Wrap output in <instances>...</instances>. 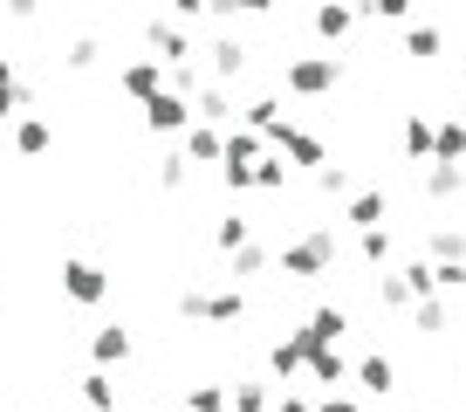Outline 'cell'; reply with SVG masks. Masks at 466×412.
<instances>
[{
    "mask_svg": "<svg viewBox=\"0 0 466 412\" xmlns=\"http://www.w3.org/2000/svg\"><path fill=\"white\" fill-rule=\"evenodd\" d=\"M219 138H227V131H219V124H199V118H192L186 131L172 138V145L186 151V165H219Z\"/></svg>",
    "mask_w": 466,
    "mask_h": 412,
    "instance_id": "5bb4252c",
    "label": "cell"
},
{
    "mask_svg": "<svg viewBox=\"0 0 466 412\" xmlns=\"http://www.w3.org/2000/svg\"><path fill=\"white\" fill-rule=\"evenodd\" d=\"M302 378H309V385H322V392H343V385H350V357H343V344H316V351H302Z\"/></svg>",
    "mask_w": 466,
    "mask_h": 412,
    "instance_id": "52a82bcc",
    "label": "cell"
},
{
    "mask_svg": "<svg viewBox=\"0 0 466 412\" xmlns=\"http://www.w3.org/2000/svg\"><path fill=\"white\" fill-rule=\"evenodd\" d=\"M295 337H302V351H316V344H343L350 337V309H336V303L309 309V324L295 330Z\"/></svg>",
    "mask_w": 466,
    "mask_h": 412,
    "instance_id": "9c48e42d",
    "label": "cell"
},
{
    "mask_svg": "<svg viewBox=\"0 0 466 412\" xmlns=\"http://www.w3.org/2000/svg\"><path fill=\"white\" fill-rule=\"evenodd\" d=\"M268 151L261 131H248V124H227V138H219V165H254Z\"/></svg>",
    "mask_w": 466,
    "mask_h": 412,
    "instance_id": "e0dca14e",
    "label": "cell"
},
{
    "mask_svg": "<svg viewBox=\"0 0 466 412\" xmlns=\"http://www.w3.org/2000/svg\"><path fill=\"white\" fill-rule=\"evenodd\" d=\"M268 268H275V248H268V241H248V248H233V254H227V282H233V289L261 282Z\"/></svg>",
    "mask_w": 466,
    "mask_h": 412,
    "instance_id": "8fae6325",
    "label": "cell"
},
{
    "mask_svg": "<svg viewBox=\"0 0 466 412\" xmlns=\"http://www.w3.org/2000/svg\"><path fill=\"white\" fill-rule=\"evenodd\" d=\"M384 221H391V192L370 186V192H350L343 200V227H357V234H364V227H384Z\"/></svg>",
    "mask_w": 466,
    "mask_h": 412,
    "instance_id": "4fadbf2b",
    "label": "cell"
},
{
    "mask_svg": "<svg viewBox=\"0 0 466 412\" xmlns=\"http://www.w3.org/2000/svg\"><path fill=\"white\" fill-rule=\"evenodd\" d=\"M357 21H411V0H350Z\"/></svg>",
    "mask_w": 466,
    "mask_h": 412,
    "instance_id": "e575fe53",
    "label": "cell"
},
{
    "mask_svg": "<svg viewBox=\"0 0 466 412\" xmlns=\"http://www.w3.org/2000/svg\"><path fill=\"white\" fill-rule=\"evenodd\" d=\"M186 124H192V103L178 97V89H151V97H145V131H151V138H165V145H172Z\"/></svg>",
    "mask_w": 466,
    "mask_h": 412,
    "instance_id": "5b68a950",
    "label": "cell"
},
{
    "mask_svg": "<svg viewBox=\"0 0 466 412\" xmlns=\"http://www.w3.org/2000/svg\"><path fill=\"white\" fill-rule=\"evenodd\" d=\"M145 48L158 62H192V35H186V21H172V15L145 21Z\"/></svg>",
    "mask_w": 466,
    "mask_h": 412,
    "instance_id": "ba28073f",
    "label": "cell"
},
{
    "mask_svg": "<svg viewBox=\"0 0 466 412\" xmlns=\"http://www.w3.org/2000/svg\"><path fill=\"white\" fill-rule=\"evenodd\" d=\"M206 15V0H172V21H199Z\"/></svg>",
    "mask_w": 466,
    "mask_h": 412,
    "instance_id": "7dc6e473",
    "label": "cell"
},
{
    "mask_svg": "<svg viewBox=\"0 0 466 412\" xmlns=\"http://www.w3.org/2000/svg\"><path fill=\"white\" fill-rule=\"evenodd\" d=\"M398 48H405L411 62H432L439 48H446V28H425V21H419V28H405V42H398Z\"/></svg>",
    "mask_w": 466,
    "mask_h": 412,
    "instance_id": "1f68e13d",
    "label": "cell"
},
{
    "mask_svg": "<svg viewBox=\"0 0 466 412\" xmlns=\"http://www.w3.org/2000/svg\"><path fill=\"white\" fill-rule=\"evenodd\" d=\"M398 275H405V289H411V295H439V268L425 262V254H419V262H405Z\"/></svg>",
    "mask_w": 466,
    "mask_h": 412,
    "instance_id": "d590c367",
    "label": "cell"
},
{
    "mask_svg": "<svg viewBox=\"0 0 466 412\" xmlns=\"http://www.w3.org/2000/svg\"><path fill=\"white\" fill-rule=\"evenodd\" d=\"M350 378L364 385V392H370V398H391V392H398V365H391V357H384V351H370V357H357V365H350Z\"/></svg>",
    "mask_w": 466,
    "mask_h": 412,
    "instance_id": "9a60e30c",
    "label": "cell"
},
{
    "mask_svg": "<svg viewBox=\"0 0 466 412\" xmlns=\"http://www.w3.org/2000/svg\"><path fill=\"white\" fill-rule=\"evenodd\" d=\"M398 151H405L411 165H425V159H432V118H425V110H411V118L398 124Z\"/></svg>",
    "mask_w": 466,
    "mask_h": 412,
    "instance_id": "ffe728a7",
    "label": "cell"
},
{
    "mask_svg": "<svg viewBox=\"0 0 466 412\" xmlns=\"http://www.w3.org/2000/svg\"><path fill=\"white\" fill-rule=\"evenodd\" d=\"M206 62H213V69H206V76H213V83H233V76L248 69V48L233 42V35H219V42L206 48Z\"/></svg>",
    "mask_w": 466,
    "mask_h": 412,
    "instance_id": "484cf974",
    "label": "cell"
},
{
    "mask_svg": "<svg viewBox=\"0 0 466 412\" xmlns=\"http://www.w3.org/2000/svg\"><path fill=\"white\" fill-rule=\"evenodd\" d=\"M378 303H384V316L411 309V289H405V275H378Z\"/></svg>",
    "mask_w": 466,
    "mask_h": 412,
    "instance_id": "f35d334b",
    "label": "cell"
},
{
    "mask_svg": "<svg viewBox=\"0 0 466 412\" xmlns=\"http://www.w3.org/2000/svg\"><path fill=\"white\" fill-rule=\"evenodd\" d=\"M275 262H281V275H289V282H322V275H336V227H329V221L302 227V234H295Z\"/></svg>",
    "mask_w": 466,
    "mask_h": 412,
    "instance_id": "6da1fadb",
    "label": "cell"
},
{
    "mask_svg": "<svg viewBox=\"0 0 466 412\" xmlns=\"http://www.w3.org/2000/svg\"><path fill=\"white\" fill-rule=\"evenodd\" d=\"M357 254H364V268H384L398 254V241H391V221L384 227H364V234H357Z\"/></svg>",
    "mask_w": 466,
    "mask_h": 412,
    "instance_id": "83f0119b",
    "label": "cell"
},
{
    "mask_svg": "<svg viewBox=\"0 0 466 412\" xmlns=\"http://www.w3.org/2000/svg\"><path fill=\"white\" fill-rule=\"evenodd\" d=\"M110 289H116V282H110V268H103V262H83V254L62 262V295H69L76 309H103V303H110Z\"/></svg>",
    "mask_w": 466,
    "mask_h": 412,
    "instance_id": "277c9868",
    "label": "cell"
},
{
    "mask_svg": "<svg viewBox=\"0 0 466 412\" xmlns=\"http://www.w3.org/2000/svg\"><path fill=\"white\" fill-rule=\"evenodd\" d=\"M350 28H357V7H350V0H316V35L329 48H343Z\"/></svg>",
    "mask_w": 466,
    "mask_h": 412,
    "instance_id": "2e32d148",
    "label": "cell"
},
{
    "mask_svg": "<svg viewBox=\"0 0 466 412\" xmlns=\"http://www.w3.org/2000/svg\"><path fill=\"white\" fill-rule=\"evenodd\" d=\"M172 309H178V324H219V330H227V324L248 316V295L233 289V282H227V289H199V282H192V289L172 295Z\"/></svg>",
    "mask_w": 466,
    "mask_h": 412,
    "instance_id": "7a4b0ae2",
    "label": "cell"
},
{
    "mask_svg": "<svg viewBox=\"0 0 466 412\" xmlns=\"http://www.w3.org/2000/svg\"><path fill=\"white\" fill-rule=\"evenodd\" d=\"M425 254H432V262H466V227H432V234H425Z\"/></svg>",
    "mask_w": 466,
    "mask_h": 412,
    "instance_id": "4dcf8cb0",
    "label": "cell"
},
{
    "mask_svg": "<svg viewBox=\"0 0 466 412\" xmlns=\"http://www.w3.org/2000/svg\"><path fill=\"white\" fill-rule=\"evenodd\" d=\"M343 76H350V62L336 56V48H322V56H289V62H281V89H289V97H329Z\"/></svg>",
    "mask_w": 466,
    "mask_h": 412,
    "instance_id": "3957f363",
    "label": "cell"
},
{
    "mask_svg": "<svg viewBox=\"0 0 466 412\" xmlns=\"http://www.w3.org/2000/svg\"><path fill=\"white\" fill-rule=\"evenodd\" d=\"M28 103H35V89H28V83L15 76V62L0 56V124H15L21 110H28Z\"/></svg>",
    "mask_w": 466,
    "mask_h": 412,
    "instance_id": "44dd1931",
    "label": "cell"
},
{
    "mask_svg": "<svg viewBox=\"0 0 466 412\" xmlns=\"http://www.w3.org/2000/svg\"><path fill=\"white\" fill-rule=\"evenodd\" d=\"M248 241H254V221H248V213H227V221H213V248H219V254L248 248Z\"/></svg>",
    "mask_w": 466,
    "mask_h": 412,
    "instance_id": "f546056e",
    "label": "cell"
},
{
    "mask_svg": "<svg viewBox=\"0 0 466 412\" xmlns=\"http://www.w3.org/2000/svg\"><path fill=\"white\" fill-rule=\"evenodd\" d=\"M186 412H227V385H186Z\"/></svg>",
    "mask_w": 466,
    "mask_h": 412,
    "instance_id": "74e56055",
    "label": "cell"
},
{
    "mask_svg": "<svg viewBox=\"0 0 466 412\" xmlns=\"http://www.w3.org/2000/svg\"><path fill=\"white\" fill-rule=\"evenodd\" d=\"M219 179H227V192H254V165H219Z\"/></svg>",
    "mask_w": 466,
    "mask_h": 412,
    "instance_id": "ee69618b",
    "label": "cell"
},
{
    "mask_svg": "<svg viewBox=\"0 0 466 412\" xmlns=\"http://www.w3.org/2000/svg\"><path fill=\"white\" fill-rule=\"evenodd\" d=\"M240 124H248V131H261V138H268V131H275V124H281V97H254L248 110H240Z\"/></svg>",
    "mask_w": 466,
    "mask_h": 412,
    "instance_id": "d6a6232c",
    "label": "cell"
},
{
    "mask_svg": "<svg viewBox=\"0 0 466 412\" xmlns=\"http://www.w3.org/2000/svg\"><path fill=\"white\" fill-rule=\"evenodd\" d=\"M275 0H206V15H219V21H233V15H268Z\"/></svg>",
    "mask_w": 466,
    "mask_h": 412,
    "instance_id": "b9f144b4",
    "label": "cell"
},
{
    "mask_svg": "<svg viewBox=\"0 0 466 412\" xmlns=\"http://www.w3.org/2000/svg\"><path fill=\"white\" fill-rule=\"evenodd\" d=\"M7 15H15V21H35V15H42V0H7Z\"/></svg>",
    "mask_w": 466,
    "mask_h": 412,
    "instance_id": "c3c4849f",
    "label": "cell"
},
{
    "mask_svg": "<svg viewBox=\"0 0 466 412\" xmlns=\"http://www.w3.org/2000/svg\"><path fill=\"white\" fill-rule=\"evenodd\" d=\"M425 262H432V254H425ZM439 268V295H460L466 289V262H432Z\"/></svg>",
    "mask_w": 466,
    "mask_h": 412,
    "instance_id": "7bdbcfd3",
    "label": "cell"
},
{
    "mask_svg": "<svg viewBox=\"0 0 466 412\" xmlns=\"http://www.w3.org/2000/svg\"><path fill=\"white\" fill-rule=\"evenodd\" d=\"M432 159L439 165H460L466 159V118H439L432 124Z\"/></svg>",
    "mask_w": 466,
    "mask_h": 412,
    "instance_id": "cb8c5ba5",
    "label": "cell"
},
{
    "mask_svg": "<svg viewBox=\"0 0 466 412\" xmlns=\"http://www.w3.org/2000/svg\"><path fill=\"white\" fill-rule=\"evenodd\" d=\"M89 357H96L103 371H110V365H124V357H131V330H124V324H103L96 337H89Z\"/></svg>",
    "mask_w": 466,
    "mask_h": 412,
    "instance_id": "d4e9b609",
    "label": "cell"
},
{
    "mask_svg": "<svg viewBox=\"0 0 466 412\" xmlns=\"http://www.w3.org/2000/svg\"><path fill=\"white\" fill-rule=\"evenodd\" d=\"M425 192H432V200H460V192H466V165L425 159Z\"/></svg>",
    "mask_w": 466,
    "mask_h": 412,
    "instance_id": "4316f807",
    "label": "cell"
},
{
    "mask_svg": "<svg viewBox=\"0 0 466 412\" xmlns=\"http://www.w3.org/2000/svg\"><path fill=\"white\" fill-rule=\"evenodd\" d=\"M275 406V378H233L227 385V412H268Z\"/></svg>",
    "mask_w": 466,
    "mask_h": 412,
    "instance_id": "d6986e66",
    "label": "cell"
},
{
    "mask_svg": "<svg viewBox=\"0 0 466 412\" xmlns=\"http://www.w3.org/2000/svg\"><path fill=\"white\" fill-rule=\"evenodd\" d=\"M268 378H275V385H295V378H302V337H295V330L268 344Z\"/></svg>",
    "mask_w": 466,
    "mask_h": 412,
    "instance_id": "ac0fdd59",
    "label": "cell"
},
{
    "mask_svg": "<svg viewBox=\"0 0 466 412\" xmlns=\"http://www.w3.org/2000/svg\"><path fill=\"white\" fill-rule=\"evenodd\" d=\"M411 324H419V337H446V330H452L446 295H411Z\"/></svg>",
    "mask_w": 466,
    "mask_h": 412,
    "instance_id": "603a6c76",
    "label": "cell"
},
{
    "mask_svg": "<svg viewBox=\"0 0 466 412\" xmlns=\"http://www.w3.org/2000/svg\"><path fill=\"white\" fill-rule=\"evenodd\" d=\"M76 392H83V406L89 412H116V406H124V392H116V385H110V371H83V378H76Z\"/></svg>",
    "mask_w": 466,
    "mask_h": 412,
    "instance_id": "7402d4cb",
    "label": "cell"
},
{
    "mask_svg": "<svg viewBox=\"0 0 466 412\" xmlns=\"http://www.w3.org/2000/svg\"><path fill=\"white\" fill-rule=\"evenodd\" d=\"M254 192H289V165H281V151H275V159H268V151L254 159Z\"/></svg>",
    "mask_w": 466,
    "mask_h": 412,
    "instance_id": "836d02e7",
    "label": "cell"
},
{
    "mask_svg": "<svg viewBox=\"0 0 466 412\" xmlns=\"http://www.w3.org/2000/svg\"><path fill=\"white\" fill-rule=\"evenodd\" d=\"M48 145H56V131H48L42 118H15V151L21 159H42Z\"/></svg>",
    "mask_w": 466,
    "mask_h": 412,
    "instance_id": "f1b7e54d",
    "label": "cell"
},
{
    "mask_svg": "<svg viewBox=\"0 0 466 412\" xmlns=\"http://www.w3.org/2000/svg\"><path fill=\"white\" fill-rule=\"evenodd\" d=\"M268 145H275L289 165H309V172H316V165H329V145H322L316 131H302V124H289V118L268 131Z\"/></svg>",
    "mask_w": 466,
    "mask_h": 412,
    "instance_id": "8992f818",
    "label": "cell"
},
{
    "mask_svg": "<svg viewBox=\"0 0 466 412\" xmlns=\"http://www.w3.org/2000/svg\"><path fill=\"white\" fill-rule=\"evenodd\" d=\"M186 172H192V165H186V151L172 145V151L158 159V186H165V192H178V186H186Z\"/></svg>",
    "mask_w": 466,
    "mask_h": 412,
    "instance_id": "ab89813d",
    "label": "cell"
},
{
    "mask_svg": "<svg viewBox=\"0 0 466 412\" xmlns=\"http://www.w3.org/2000/svg\"><path fill=\"white\" fill-rule=\"evenodd\" d=\"M186 103H192V118H199V124H219V131L240 118V110H233V97H227V83H213V76H206V83L192 89Z\"/></svg>",
    "mask_w": 466,
    "mask_h": 412,
    "instance_id": "30bf717a",
    "label": "cell"
},
{
    "mask_svg": "<svg viewBox=\"0 0 466 412\" xmlns=\"http://www.w3.org/2000/svg\"><path fill=\"white\" fill-rule=\"evenodd\" d=\"M62 62H69L76 76H83V69H96V62H103V42H96V35H76V42H69V56H62Z\"/></svg>",
    "mask_w": 466,
    "mask_h": 412,
    "instance_id": "8d00e7d4",
    "label": "cell"
},
{
    "mask_svg": "<svg viewBox=\"0 0 466 412\" xmlns=\"http://www.w3.org/2000/svg\"><path fill=\"white\" fill-rule=\"evenodd\" d=\"M116 89H124L131 103H145L151 89H165V62H158V56H137V62H124V69H116Z\"/></svg>",
    "mask_w": 466,
    "mask_h": 412,
    "instance_id": "7c38bea8",
    "label": "cell"
},
{
    "mask_svg": "<svg viewBox=\"0 0 466 412\" xmlns=\"http://www.w3.org/2000/svg\"><path fill=\"white\" fill-rule=\"evenodd\" d=\"M268 412H309V398L295 392V385H281V392H275V406H268Z\"/></svg>",
    "mask_w": 466,
    "mask_h": 412,
    "instance_id": "bcb514c9",
    "label": "cell"
},
{
    "mask_svg": "<svg viewBox=\"0 0 466 412\" xmlns=\"http://www.w3.org/2000/svg\"><path fill=\"white\" fill-rule=\"evenodd\" d=\"M309 412H364V406H357V398H350V392H322V398H316V406H309Z\"/></svg>",
    "mask_w": 466,
    "mask_h": 412,
    "instance_id": "f6af8a7d",
    "label": "cell"
},
{
    "mask_svg": "<svg viewBox=\"0 0 466 412\" xmlns=\"http://www.w3.org/2000/svg\"><path fill=\"white\" fill-rule=\"evenodd\" d=\"M460 165H466V159H460Z\"/></svg>",
    "mask_w": 466,
    "mask_h": 412,
    "instance_id": "681fc988",
    "label": "cell"
},
{
    "mask_svg": "<svg viewBox=\"0 0 466 412\" xmlns=\"http://www.w3.org/2000/svg\"><path fill=\"white\" fill-rule=\"evenodd\" d=\"M316 192L322 200H350V172L343 165H316Z\"/></svg>",
    "mask_w": 466,
    "mask_h": 412,
    "instance_id": "60d3db41",
    "label": "cell"
}]
</instances>
